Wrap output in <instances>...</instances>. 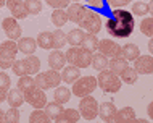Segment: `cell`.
<instances>
[{
  "instance_id": "7c38bea8",
  "label": "cell",
  "mask_w": 153,
  "mask_h": 123,
  "mask_svg": "<svg viewBox=\"0 0 153 123\" xmlns=\"http://www.w3.org/2000/svg\"><path fill=\"white\" fill-rule=\"evenodd\" d=\"M135 71L139 75H152L153 73V58L152 55H139L134 60V67Z\"/></svg>"
},
{
  "instance_id": "83f0119b",
  "label": "cell",
  "mask_w": 153,
  "mask_h": 123,
  "mask_svg": "<svg viewBox=\"0 0 153 123\" xmlns=\"http://www.w3.org/2000/svg\"><path fill=\"white\" fill-rule=\"evenodd\" d=\"M50 20H52V23L55 24L56 28L65 26V24L68 23V15H66L65 8H55L52 16H50Z\"/></svg>"
},
{
  "instance_id": "484cf974",
  "label": "cell",
  "mask_w": 153,
  "mask_h": 123,
  "mask_svg": "<svg viewBox=\"0 0 153 123\" xmlns=\"http://www.w3.org/2000/svg\"><path fill=\"white\" fill-rule=\"evenodd\" d=\"M81 113L76 109H63L55 122H79Z\"/></svg>"
},
{
  "instance_id": "7a4b0ae2",
  "label": "cell",
  "mask_w": 153,
  "mask_h": 123,
  "mask_svg": "<svg viewBox=\"0 0 153 123\" xmlns=\"http://www.w3.org/2000/svg\"><path fill=\"white\" fill-rule=\"evenodd\" d=\"M121 80H119L118 75H114L113 71H110L108 68L102 70L97 76V88H100L103 92H108V94H116L121 89Z\"/></svg>"
},
{
  "instance_id": "8992f818",
  "label": "cell",
  "mask_w": 153,
  "mask_h": 123,
  "mask_svg": "<svg viewBox=\"0 0 153 123\" xmlns=\"http://www.w3.org/2000/svg\"><path fill=\"white\" fill-rule=\"evenodd\" d=\"M36 86H39L40 89H50V88H56L61 83V76L56 70H47V71H39L34 76Z\"/></svg>"
},
{
  "instance_id": "cb8c5ba5",
  "label": "cell",
  "mask_w": 153,
  "mask_h": 123,
  "mask_svg": "<svg viewBox=\"0 0 153 123\" xmlns=\"http://www.w3.org/2000/svg\"><path fill=\"white\" fill-rule=\"evenodd\" d=\"M36 42H37V46H39L40 49H45V50L53 49V36H52V32H50V31H42V32H39Z\"/></svg>"
},
{
  "instance_id": "277c9868",
  "label": "cell",
  "mask_w": 153,
  "mask_h": 123,
  "mask_svg": "<svg viewBox=\"0 0 153 123\" xmlns=\"http://www.w3.org/2000/svg\"><path fill=\"white\" fill-rule=\"evenodd\" d=\"M16 54H18L16 40L8 39V40H5V42L0 44V68L2 70H10L11 65L15 63Z\"/></svg>"
},
{
  "instance_id": "f546056e",
  "label": "cell",
  "mask_w": 153,
  "mask_h": 123,
  "mask_svg": "<svg viewBox=\"0 0 153 123\" xmlns=\"http://www.w3.org/2000/svg\"><path fill=\"white\" fill-rule=\"evenodd\" d=\"M44 110H45V113L48 115V118L50 120H56V117L61 113V110H63V105L61 104H58V102H47L45 104V107H44Z\"/></svg>"
},
{
  "instance_id": "3957f363",
  "label": "cell",
  "mask_w": 153,
  "mask_h": 123,
  "mask_svg": "<svg viewBox=\"0 0 153 123\" xmlns=\"http://www.w3.org/2000/svg\"><path fill=\"white\" fill-rule=\"evenodd\" d=\"M66 62H69V65H74L77 68H87L90 67V60H92V54L81 46H71L66 52Z\"/></svg>"
},
{
  "instance_id": "7402d4cb",
  "label": "cell",
  "mask_w": 153,
  "mask_h": 123,
  "mask_svg": "<svg viewBox=\"0 0 153 123\" xmlns=\"http://www.w3.org/2000/svg\"><path fill=\"white\" fill-rule=\"evenodd\" d=\"M81 47L89 50L90 54L97 52V47H98V39H97V34H90V32H85L84 39L81 42Z\"/></svg>"
},
{
  "instance_id": "5bb4252c",
  "label": "cell",
  "mask_w": 153,
  "mask_h": 123,
  "mask_svg": "<svg viewBox=\"0 0 153 123\" xmlns=\"http://www.w3.org/2000/svg\"><path fill=\"white\" fill-rule=\"evenodd\" d=\"M87 7L85 5H81L79 2L73 3V5H68L66 7V15H68V21H73V23H79V20L84 16Z\"/></svg>"
},
{
  "instance_id": "8d00e7d4",
  "label": "cell",
  "mask_w": 153,
  "mask_h": 123,
  "mask_svg": "<svg viewBox=\"0 0 153 123\" xmlns=\"http://www.w3.org/2000/svg\"><path fill=\"white\" fill-rule=\"evenodd\" d=\"M24 5L29 15H39L42 11V2L40 0H24Z\"/></svg>"
},
{
  "instance_id": "ab89813d",
  "label": "cell",
  "mask_w": 153,
  "mask_h": 123,
  "mask_svg": "<svg viewBox=\"0 0 153 123\" xmlns=\"http://www.w3.org/2000/svg\"><path fill=\"white\" fill-rule=\"evenodd\" d=\"M5 122H10V123H16L19 122V110L18 107H10L5 112Z\"/></svg>"
},
{
  "instance_id": "681fc988",
  "label": "cell",
  "mask_w": 153,
  "mask_h": 123,
  "mask_svg": "<svg viewBox=\"0 0 153 123\" xmlns=\"http://www.w3.org/2000/svg\"><path fill=\"white\" fill-rule=\"evenodd\" d=\"M5 2H7V0H0V8H2L3 5H5Z\"/></svg>"
},
{
  "instance_id": "f907efd6",
  "label": "cell",
  "mask_w": 153,
  "mask_h": 123,
  "mask_svg": "<svg viewBox=\"0 0 153 123\" xmlns=\"http://www.w3.org/2000/svg\"><path fill=\"white\" fill-rule=\"evenodd\" d=\"M74 2H79V0H74Z\"/></svg>"
},
{
  "instance_id": "ba28073f",
  "label": "cell",
  "mask_w": 153,
  "mask_h": 123,
  "mask_svg": "<svg viewBox=\"0 0 153 123\" xmlns=\"http://www.w3.org/2000/svg\"><path fill=\"white\" fill-rule=\"evenodd\" d=\"M79 113L82 118L85 120H94V118L98 117V102L95 97L89 96H84L81 97V102H79Z\"/></svg>"
},
{
  "instance_id": "f6af8a7d",
  "label": "cell",
  "mask_w": 153,
  "mask_h": 123,
  "mask_svg": "<svg viewBox=\"0 0 153 123\" xmlns=\"http://www.w3.org/2000/svg\"><path fill=\"white\" fill-rule=\"evenodd\" d=\"M147 113H148V118L152 120V118H153V104H152V102L147 105Z\"/></svg>"
},
{
  "instance_id": "8fae6325",
  "label": "cell",
  "mask_w": 153,
  "mask_h": 123,
  "mask_svg": "<svg viewBox=\"0 0 153 123\" xmlns=\"http://www.w3.org/2000/svg\"><path fill=\"white\" fill-rule=\"evenodd\" d=\"M2 28H3V31H5V34H7V38H8V39H11V40H18L19 38H21L23 29H21V26H19L18 20L13 18V16H10V18H3Z\"/></svg>"
},
{
  "instance_id": "c3c4849f",
  "label": "cell",
  "mask_w": 153,
  "mask_h": 123,
  "mask_svg": "<svg viewBox=\"0 0 153 123\" xmlns=\"http://www.w3.org/2000/svg\"><path fill=\"white\" fill-rule=\"evenodd\" d=\"M0 122H5V112H2V109H0Z\"/></svg>"
},
{
  "instance_id": "b9f144b4",
  "label": "cell",
  "mask_w": 153,
  "mask_h": 123,
  "mask_svg": "<svg viewBox=\"0 0 153 123\" xmlns=\"http://www.w3.org/2000/svg\"><path fill=\"white\" fill-rule=\"evenodd\" d=\"M11 86V80L10 76L7 75L5 71H0V89H3V91H8Z\"/></svg>"
},
{
  "instance_id": "44dd1931",
  "label": "cell",
  "mask_w": 153,
  "mask_h": 123,
  "mask_svg": "<svg viewBox=\"0 0 153 123\" xmlns=\"http://www.w3.org/2000/svg\"><path fill=\"white\" fill-rule=\"evenodd\" d=\"M134 120H135V112L132 107H123L116 110L113 118V122H134Z\"/></svg>"
},
{
  "instance_id": "bcb514c9",
  "label": "cell",
  "mask_w": 153,
  "mask_h": 123,
  "mask_svg": "<svg viewBox=\"0 0 153 123\" xmlns=\"http://www.w3.org/2000/svg\"><path fill=\"white\" fill-rule=\"evenodd\" d=\"M7 92H8V91H3V89H0V102L7 100Z\"/></svg>"
},
{
  "instance_id": "603a6c76",
  "label": "cell",
  "mask_w": 153,
  "mask_h": 123,
  "mask_svg": "<svg viewBox=\"0 0 153 123\" xmlns=\"http://www.w3.org/2000/svg\"><path fill=\"white\" fill-rule=\"evenodd\" d=\"M139 55H140V50L135 44H126V46L121 47V57L126 58L127 62H134Z\"/></svg>"
},
{
  "instance_id": "d6986e66",
  "label": "cell",
  "mask_w": 153,
  "mask_h": 123,
  "mask_svg": "<svg viewBox=\"0 0 153 123\" xmlns=\"http://www.w3.org/2000/svg\"><path fill=\"white\" fill-rule=\"evenodd\" d=\"M129 67V62L126 58H123V57H114V58L108 60V70L110 71H113L114 75H121V73Z\"/></svg>"
},
{
  "instance_id": "ee69618b",
  "label": "cell",
  "mask_w": 153,
  "mask_h": 123,
  "mask_svg": "<svg viewBox=\"0 0 153 123\" xmlns=\"http://www.w3.org/2000/svg\"><path fill=\"white\" fill-rule=\"evenodd\" d=\"M131 2L132 0H106V3L111 5V7H114V8H123V7L129 5Z\"/></svg>"
},
{
  "instance_id": "74e56055",
  "label": "cell",
  "mask_w": 153,
  "mask_h": 123,
  "mask_svg": "<svg viewBox=\"0 0 153 123\" xmlns=\"http://www.w3.org/2000/svg\"><path fill=\"white\" fill-rule=\"evenodd\" d=\"M29 122H36V123H45V122H50V118H48V115L45 113L44 109H36L34 112L29 115Z\"/></svg>"
},
{
  "instance_id": "5b68a950",
  "label": "cell",
  "mask_w": 153,
  "mask_h": 123,
  "mask_svg": "<svg viewBox=\"0 0 153 123\" xmlns=\"http://www.w3.org/2000/svg\"><path fill=\"white\" fill-rule=\"evenodd\" d=\"M77 24H79V28H81V29H84L85 32L97 34V32L102 29V18H100V15H98L95 10L87 8L85 13H84V16L79 20V23H77Z\"/></svg>"
},
{
  "instance_id": "d6a6232c",
  "label": "cell",
  "mask_w": 153,
  "mask_h": 123,
  "mask_svg": "<svg viewBox=\"0 0 153 123\" xmlns=\"http://www.w3.org/2000/svg\"><path fill=\"white\" fill-rule=\"evenodd\" d=\"M11 70L16 76H23V75H31L29 73V67H27L26 60L21 58V60H15V63L11 65Z\"/></svg>"
},
{
  "instance_id": "4fadbf2b",
  "label": "cell",
  "mask_w": 153,
  "mask_h": 123,
  "mask_svg": "<svg viewBox=\"0 0 153 123\" xmlns=\"http://www.w3.org/2000/svg\"><path fill=\"white\" fill-rule=\"evenodd\" d=\"M5 5L7 8L10 10V13L13 18L16 20H24V18H27V8L26 5H24V0H7L5 2Z\"/></svg>"
},
{
  "instance_id": "836d02e7",
  "label": "cell",
  "mask_w": 153,
  "mask_h": 123,
  "mask_svg": "<svg viewBox=\"0 0 153 123\" xmlns=\"http://www.w3.org/2000/svg\"><path fill=\"white\" fill-rule=\"evenodd\" d=\"M32 86H36V81H34V78H32V75H23V76H19V80H18V89L19 91H27V89H31Z\"/></svg>"
},
{
  "instance_id": "d590c367",
  "label": "cell",
  "mask_w": 153,
  "mask_h": 123,
  "mask_svg": "<svg viewBox=\"0 0 153 123\" xmlns=\"http://www.w3.org/2000/svg\"><path fill=\"white\" fill-rule=\"evenodd\" d=\"M52 36H53V49H61L66 46V34L61 29L53 31Z\"/></svg>"
},
{
  "instance_id": "e0dca14e",
  "label": "cell",
  "mask_w": 153,
  "mask_h": 123,
  "mask_svg": "<svg viewBox=\"0 0 153 123\" xmlns=\"http://www.w3.org/2000/svg\"><path fill=\"white\" fill-rule=\"evenodd\" d=\"M116 110L118 109L114 107L113 102H103V104L98 105V117H100L103 122H113Z\"/></svg>"
},
{
  "instance_id": "2e32d148",
  "label": "cell",
  "mask_w": 153,
  "mask_h": 123,
  "mask_svg": "<svg viewBox=\"0 0 153 123\" xmlns=\"http://www.w3.org/2000/svg\"><path fill=\"white\" fill-rule=\"evenodd\" d=\"M16 46H18V52H23L24 55H31L36 52L37 42L34 38H19Z\"/></svg>"
},
{
  "instance_id": "e575fe53",
  "label": "cell",
  "mask_w": 153,
  "mask_h": 123,
  "mask_svg": "<svg viewBox=\"0 0 153 123\" xmlns=\"http://www.w3.org/2000/svg\"><path fill=\"white\" fill-rule=\"evenodd\" d=\"M26 63H27V67H29V73L31 75H36V73H39L40 71V60H39V57H36L34 54H31V55H26Z\"/></svg>"
},
{
  "instance_id": "1f68e13d",
  "label": "cell",
  "mask_w": 153,
  "mask_h": 123,
  "mask_svg": "<svg viewBox=\"0 0 153 123\" xmlns=\"http://www.w3.org/2000/svg\"><path fill=\"white\" fill-rule=\"evenodd\" d=\"M152 11V3H145V2H135L132 5V15L135 16H145Z\"/></svg>"
},
{
  "instance_id": "60d3db41",
  "label": "cell",
  "mask_w": 153,
  "mask_h": 123,
  "mask_svg": "<svg viewBox=\"0 0 153 123\" xmlns=\"http://www.w3.org/2000/svg\"><path fill=\"white\" fill-rule=\"evenodd\" d=\"M85 2H87L89 8H92V10H105L108 7L106 0H85Z\"/></svg>"
},
{
  "instance_id": "7bdbcfd3",
  "label": "cell",
  "mask_w": 153,
  "mask_h": 123,
  "mask_svg": "<svg viewBox=\"0 0 153 123\" xmlns=\"http://www.w3.org/2000/svg\"><path fill=\"white\" fill-rule=\"evenodd\" d=\"M45 2H47V5H50L55 10V8H66L71 0H45Z\"/></svg>"
},
{
  "instance_id": "4dcf8cb0",
  "label": "cell",
  "mask_w": 153,
  "mask_h": 123,
  "mask_svg": "<svg viewBox=\"0 0 153 123\" xmlns=\"http://www.w3.org/2000/svg\"><path fill=\"white\" fill-rule=\"evenodd\" d=\"M90 65L98 70V71H102V70L108 68V58H106L103 54H100V52H97V54H92V60H90Z\"/></svg>"
},
{
  "instance_id": "ffe728a7",
  "label": "cell",
  "mask_w": 153,
  "mask_h": 123,
  "mask_svg": "<svg viewBox=\"0 0 153 123\" xmlns=\"http://www.w3.org/2000/svg\"><path fill=\"white\" fill-rule=\"evenodd\" d=\"M7 100H8V104H10V107H18L19 109L23 105V102H24V94H23V91H19L18 88L8 89Z\"/></svg>"
},
{
  "instance_id": "30bf717a",
  "label": "cell",
  "mask_w": 153,
  "mask_h": 123,
  "mask_svg": "<svg viewBox=\"0 0 153 123\" xmlns=\"http://www.w3.org/2000/svg\"><path fill=\"white\" fill-rule=\"evenodd\" d=\"M97 50L103 54L106 58H114V57H121V46L116 44L111 39H103L98 40V47Z\"/></svg>"
},
{
  "instance_id": "f35d334b",
  "label": "cell",
  "mask_w": 153,
  "mask_h": 123,
  "mask_svg": "<svg viewBox=\"0 0 153 123\" xmlns=\"http://www.w3.org/2000/svg\"><path fill=\"white\" fill-rule=\"evenodd\" d=\"M140 31H142V34L152 38L153 36V18H143L142 23H140Z\"/></svg>"
},
{
  "instance_id": "f1b7e54d",
  "label": "cell",
  "mask_w": 153,
  "mask_h": 123,
  "mask_svg": "<svg viewBox=\"0 0 153 123\" xmlns=\"http://www.w3.org/2000/svg\"><path fill=\"white\" fill-rule=\"evenodd\" d=\"M137 78H139V73L135 71L132 67H127L124 71L119 75V80H121V83H126V84H135L137 83Z\"/></svg>"
},
{
  "instance_id": "6da1fadb",
  "label": "cell",
  "mask_w": 153,
  "mask_h": 123,
  "mask_svg": "<svg viewBox=\"0 0 153 123\" xmlns=\"http://www.w3.org/2000/svg\"><path fill=\"white\" fill-rule=\"evenodd\" d=\"M105 28L110 32V36L118 39H126L134 32L135 28V20L131 11L124 8H114L110 18L105 21Z\"/></svg>"
},
{
  "instance_id": "ac0fdd59",
  "label": "cell",
  "mask_w": 153,
  "mask_h": 123,
  "mask_svg": "<svg viewBox=\"0 0 153 123\" xmlns=\"http://www.w3.org/2000/svg\"><path fill=\"white\" fill-rule=\"evenodd\" d=\"M61 83H74V81L77 80V78L81 76V70L77 67H74V65H69V67H63L61 68Z\"/></svg>"
},
{
  "instance_id": "52a82bcc",
  "label": "cell",
  "mask_w": 153,
  "mask_h": 123,
  "mask_svg": "<svg viewBox=\"0 0 153 123\" xmlns=\"http://www.w3.org/2000/svg\"><path fill=\"white\" fill-rule=\"evenodd\" d=\"M95 89H97V78H94V76H79L73 83L71 94H74V96H77V97H84V96L92 94Z\"/></svg>"
},
{
  "instance_id": "7dc6e473",
  "label": "cell",
  "mask_w": 153,
  "mask_h": 123,
  "mask_svg": "<svg viewBox=\"0 0 153 123\" xmlns=\"http://www.w3.org/2000/svg\"><path fill=\"white\" fill-rule=\"evenodd\" d=\"M147 47H148V50H150V54L153 52V40H152V38H150V40L147 42Z\"/></svg>"
},
{
  "instance_id": "d4e9b609",
  "label": "cell",
  "mask_w": 153,
  "mask_h": 123,
  "mask_svg": "<svg viewBox=\"0 0 153 123\" xmlns=\"http://www.w3.org/2000/svg\"><path fill=\"white\" fill-rule=\"evenodd\" d=\"M71 99V91H69L66 86H56L55 88V94H53V100L58 102V104H66Z\"/></svg>"
},
{
  "instance_id": "9c48e42d",
  "label": "cell",
  "mask_w": 153,
  "mask_h": 123,
  "mask_svg": "<svg viewBox=\"0 0 153 123\" xmlns=\"http://www.w3.org/2000/svg\"><path fill=\"white\" fill-rule=\"evenodd\" d=\"M24 100L29 105H32L34 109H44L45 104H47V96H45V91L40 89L39 86H32L31 89L24 91Z\"/></svg>"
},
{
  "instance_id": "4316f807",
  "label": "cell",
  "mask_w": 153,
  "mask_h": 123,
  "mask_svg": "<svg viewBox=\"0 0 153 123\" xmlns=\"http://www.w3.org/2000/svg\"><path fill=\"white\" fill-rule=\"evenodd\" d=\"M85 36V31L84 29H71L66 34V42L69 44V46H81L82 39H84Z\"/></svg>"
},
{
  "instance_id": "9a60e30c",
  "label": "cell",
  "mask_w": 153,
  "mask_h": 123,
  "mask_svg": "<svg viewBox=\"0 0 153 123\" xmlns=\"http://www.w3.org/2000/svg\"><path fill=\"white\" fill-rule=\"evenodd\" d=\"M65 65H66V55L60 50V49H55V50L48 55V67L52 70H56V71H58V70H61Z\"/></svg>"
}]
</instances>
